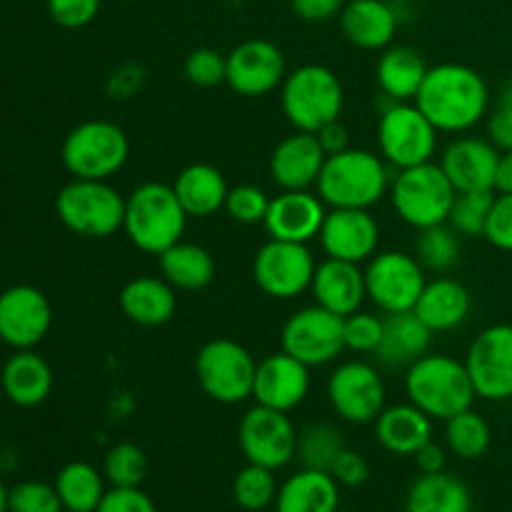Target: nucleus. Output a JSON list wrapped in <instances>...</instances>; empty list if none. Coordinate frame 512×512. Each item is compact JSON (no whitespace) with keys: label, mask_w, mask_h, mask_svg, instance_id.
Listing matches in <instances>:
<instances>
[{"label":"nucleus","mask_w":512,"mask_h":512,"mask_svg":"<svg viewBox=\"0 0 512 512\" xmlns=\"http://www.w3.org/2000/svg\"><path fill=\"white\" fill-rule=\"evenodd\" d=\"M438 133L463 135L490 113V88L483 75L463 63L430 65L413 100Z\"/></svg>","instance_id":"1"},{"label":"nucleus","mask_w":512,"mask_h":512,"mask_svg":"<svg viewBox=\"0 0 512 512\" xmlns=\"http://www.w3.org/2000/svg\"><path fill=\"white\" fill-rule=\"evenodd\" d=\"M393 185V168L383 155L363 148H348L325 158L315 193L328 208L370 210Z\"/></svg>","instance_id":"2"},{"label":"nucleus","mask_w":512,"mask_h":512,"mask_svg":"<svg viewBox=\"0 0 512 512\" xmlns=\"http://www.w3.org/2000/svg\"><path fill=\"white\" fill-rule=\"evenodd\" d=\"M405 395L415 408L443 423L478 400L465 360L445 353H425L405 368Z\"/></svg>","instance_id":"3"},{"label":"nucleus","mask_w":512,"mask_h":512,"mask_svg":"<svg viewBox=\"0 0 512 512\" xmlns=\"http://www.w3.org/2000/svg\"><path fill=\"white\" fill-rule=\"evenodd\" d=\"M185 225L188 213L180 205L173 185L150 180L125 198L123 233L140 253L158 258L170 245L183 240Z\"/></svg>","instance_id":"4"},{"label":"nucleus","mask_w":512,"mask_h":512,"mask_svg":"<svg viewBox=\"0 0 512 512\" xmlns=\"http://www.w3.org/2000/svg\"><path fill=\"white\" fill-rule=\"evenodd\" d=\"M280 108L295 130L318 133L343 115L345 88L328 65H300L280 85Z\"/></svg>","instance_id":"5"},{"label":"nucleus","mask_w":512,"mask_h":512,"mask_svg":"<svg viewBox=\"0 0 512 512\" xmlns=\"http://www.w3.org/2000/svg\"><path fill=\"white\" fill-rule=\"evenodd\" d=\"M55 215L70 233L105 240L123 230L125 198L110 185V180L73 178L55 198Z\"/></svg>","instance_id":"6"},{"label":"nucleus","mask_w":512,"mask_h":512,"mask_svg":"<svg viewBox=\"0 0 512 512\" xmlns=\"http://www.w3.org/2000/svg\"><path fill=\"white\" fill-rule=\"evenodd\" d=\"M390 203L405 225L415 230L448 223L458 190L440 163H423L398 170L390 185Z\"/></svg>","instance_id":"7"},{"label":"nucleus","mask_w":512,"mask_h":512,"mask_svg":"<svg viewBox=\"0 0 512 512\" xmlns=\"http://www.w3.org/2000/svg\"><path fill=\"white\" fill-rule=\"evenodd\" d=\"M60 158L73 178L110 180L130 158L128 133L113 120H85L65 135Z\"/></svg>","instance_id":"8"},{"label":"nucleus","mask_w":512,"mask_h":512,"mask_svg":"<svg viewBox=\"0 0 512 512\" xmlns=\"http://www.w3.org/2000/svg\"><path fill=\"white\" fill-rule=\"evenodd\" d=\"M255 373L258 360L238 340H208L195 355V378L200 390L220 405H240L253 398Z\"/></svg>","instance_id":"9"},{"label":"nucleus","mask_w":512,"mask_h":512,"mask_svg":"<svg viewBox=\"0 0 512 512\" xmlns=\"http://www.w3.org/2000/svg\"><path fill=\"white\" fill-rule=\"evenodd\" d=\"M438 135L415 103H388L378 118V150L393 170L430 163L438 153Z\"/></svg>","instance_id":"10"},{"label":"nucleus","mask_w":512,"mask_h":512,"mask_svg":"<svg viewBox=\"0 0 512 512\" xmlns=\"http://www.w3.org/2000/svg\"><path fill=\"white\" fill-rule=\"evenodd\" d=\"M425 283H428L425 268L413 253H405V250L375 253L365 265L368 300L385 315L413 310Z\"/></svg>","instance_id":"11"},{"label":"nucleus","mask_w":512,"mask_h":512,"mask_svg":"<svg viewBox=\"0 0 512 512\" xmlns=\"http://www.w3.org/2000/svg\"><path fill=\"white\" fill-rule=\"evenodd\" d=\"M328 403L340 420L368 425L378 420L388 405V385L378 368L365 360H345L328 378Z\"/></svg>","instance_id":"12"},{"label":"nucleus","mask_w":512,"mask_h":512,"mask_svg":"<svg viewBox=\"0 0 512 512\" xmlns=\"http://www.w3.org/2000/svg\"><path fill=\"white\" fill-rule=\"evenodd\" d=\"M280 348L308 368L333 363L345 350L343 318L318 303L295 310L280 330Z\"/></svg>","instance_id":"13"},{"label":"nucleus","mask_w":512,"mask_h":512,"mask_svg":"<svg viewBox=\"0 0 512 512\" xmlns=\"http://www.w3.org/2000/svg\"><path fill=\"white\" fill-rule=\"evenodd\" d=\"M238 445L245 460L270 470H283L298 455V430L290 413L255 403L238 423Z\"/></svg>","instance_id":"14"},{"label":"nucleus","mask_w":512,"mask_h":512,"mask_svg":"<svg viewBox=\"0 0 512 512\" xmlns=\"http://www.w3.org/2000/svg\"><path fill=\"white\" fill-rule=\"evenodd\" d=\"M318 263L310 253L308 243H290V240L270 238L255 253L253 278L255 285L268 298L293 300L310 290Z\"/></svg>","instance_id":"15"},{"label":"nucleus","mask_w":512,"mask_h":512,"mask_svg":"<svg viewBox=\"0 0 512 512\" xmlns=\"http://www.w3.org/2000/svg\"><path fill=\"white\" fill-rule=\"evenodd\" d=\"M465 368L480 400H512V325L495 323L480 330L465 353Z\"/></svg>","instance_id":"16"},{"label":"nucleus","mask_w":512,"mask_h":512,"mask_svg":"<svg viewBox=\"0 0 512 512\" xmlns=\"http://www.w3.org/2000/svg\"><path fill=\"white\" fill-rule=\"evenodd\" d=\"M225 85L240 98H263L280 90L288 68L285 55L273 40L250 38L235 45L228 55Z\"/></svg>","instance_id":"17"},{"label":"nucleus","mask_w":512,"mask_h":512,"mask_svg":"<svg viewBox=\"0 0 512 512\" xmlns=\"http://www.w3.org/2000/svg\"><path fill=\"white\" fill-rule=\"evenodd\" d=\"M53 325V308L35 285H13L0 293V340L13 350H33Z\"/></svg>","instance_id":"18"},{"label":"nucleus","mask_w":512,"mask_h":512,"mask_svg":"<svg viewBox=\"0 0 512 512\" xmlns=\"http://www.w3.org/2000/svg\"><path fill=\"white\" fill-rule=\"evenodd\" d=\"M325 258L368 263L380 245V225L370 210L328 208L323 228L318 233Z\"/></svg>","instance_id":"19"},{"label":"nucleus","mask_w":512,"mask_h":512,"mask_svg":"<svg viewBox=\"0 0 512 512\" xmlns=\"http://www.w3.org/2000/svg\"><path fill=\"white\" fill-rule=\"evenodd\" d=\"M498 160L500 150L488 138L463 133L445 145L438 163L458 193H473V190H495Z\"/></svg>","instance_id":"20"},{"label":"nucleus","mask_w":512,"mask_h":512,"mask_svg":"<svg viewBox=\"0 0 512 512\" xmlns=\"http://www.w3.org/2000/svg\"><path fill=\"white\" fill-rule=\"evenodd\" d=\"M310 393V368L285 350L268 355L258 363L253 400L265 408L293 413Z\"/></svg>","instance_id":"21"},{"label":"nucleus","mask_w":512,"mask_h":512,"mask_svg":"<svg viewBox=\"0 0 512 512\" xmlns=\"http://www.w3.org/2000/svg\"><path fill=\"white\" fill-rule=\"evenodd\" d=\"M325 215L328 205L313 190H280V195L270 198L263 225L273 240L310 243L318 238Z\"/></svg>","instance_id":"22"},{"label":"nucleus","mask_w":512,"mask_h":512,"mask_svg":"<svg viewBox=\"0 0 512 512\" xmlns=\"http://www.w3.org/2000/svg\"><path fill=\"white\" fill-rule=\"evenodd\" d=\"M325 158L318 135L293 130L270 155V178L280 190H310L318 183Z\"/></svg>","instance_id":"23"},{"label":"nucleus","mask_w":512,"mask_h":512,"mask_svg":"<svg viewBox=\"0 0 512 512\" xmlns=\"http://www.w3.org/2000/svg\"><path fill=\"white\" fill-rule=\"evenodd\" d=\"M310 293H313L315 303L323 305L325 310L340 315V318H348V315L363 310V303L368 300L365 270L358 263L325 258L315 268Z\"/></svg>","instance_id":"24"},{"label":"nucleus","mask_w":512,"mask_h":512,"mask_svg":"<svg viewBox=\"0 0 512 512\" xmlns=\"http://www.w3.org/2000/svg\"><path fill=\"white\" fill-rule=\"evenodd\" d=\"M120 310L138 328H163L175 318L178 290L163 275H138L120 290Z\"/></svg>","instance_id":"25"},{"label":"nucleus","mask_w":512,"mask_h":512,"mask_svg":"<svg viewBox=\"0 0 512 512\" xmlns=\"http://www.w3.org/2000/svg\"><path fill=\"white\" fill-rule=\"evenodd\" d=\"M338 18L345 40L360 50L390 48L400 25L388 0H348Z\"/></svg>","instance_id":"26"},{"label":"nucleus","mask_w":512,"mask_h":512,"mask_svg":"<svg viewBox=\"0 0 512 512\" xmlns=\"http://www.w3.org/2000/svg\"><path fill=\"white\" fill-rule=\"evenodd\" d=\"M375 438L380 448L400 458H413L423 445L433 440V418L413 403L385 405L375 420Z\"/></svg>","instance_id":"27"},{"label":"nucleus","mask_w":512,"mask_h":512,"mask_svg":"<svg viewBox=\"0 0 512 512\" xmlns=\"http://www.w3.org/2000/svg\"><path fill=\"white\" fill-rule=\"evenodd\" d=\"M470 308L473 300L468 288L450 275H438L425 283L413 310L433 333H450L468 320Z\"/></svg>","instance_id":"28"},{"label":"nucleus","mask_w":512,"mask_h":512,"mask_svg":"<svg viewBox=\"0 0 512 512\" xmlns=\"http://www.w3.org/2000/svg\"><path fill=\"white\" fill-rule=\"evenodd\" d=\"M0 388L18 408H35L53 390V370L35 350H15L0 370Z\"/></svg>","instance_id":"29"},{"label":"nucleus","mask_w":512,"mask_h":512,"mask_svg":"<svg viewBox=\"0 0 512 512\" xmlns=\"http://www.w3.org/2000/svg\"><path fill=\"white\" fill-rule=\"evenodd\" d=\"M433 335V330L415 315V310L385 315L383 340L375 350V358L388 368H410L415 360L430 353Z\"/></svg>","instance_id":"30"},{"label":"nucleus","mask_w":512,"mask_h":512,"mask_svg":"<svg viewBox=\"0 0 512 512\" xmlns=\"http://www.w3.org/2000/svg\"><path fill=\"white\" fill-rule=\"evenodd\" d=\"M430 65L410 45H390L380 50L375 80L388 103H413Z\"/></svg>","instance_id":"31"},{"label":"nucleus","mask_w":512,"mask_h":512,"mask_svg":"<svg viewBox=\"0 0 512 512\" xmlns=\"http://www.w3.org/2000/svg\"><path fill=\"white\" fill-rule=\"evenodd\" d=\"M173 190L188 218H210L225 210L230 185L215 165L190 163L175 175Z\"/></svg>","instance_id":"32"},{"label":"nucleus","mask_w":512,"mask_h":512,"mask_svg":"<svg viewBox=\"0 0 512 512\" xmlns=\"http://www.w3.org/2000/svg\"><path fill=\"white\" fill-rule=\"evenodd\" d=\"M275 512H338L340 483L325 470L300 468L280 483Z\"/></svg>","instance_id":"33"},{"label":"nucleus","mask_w":512,"mask_h":512,"mask_svg":"<svg viewBox=\"0 0 512 512\" xmlns=\"http://www.w3.org/2000/svg\"><path fill=\"white\" fill-rule=\"evenodd\" d=\"M405 512H473L470 488L448 470L413 480L405 498Z\"/></svg>","instance_id":"34"},{"label":"nucleus","mask_w":512,"mask_h":512,"mask_svg":"<svg viewBox=\"0 0 512 512\" xmlns=\"http://www.w3.org/2000/svg\"><path fill=\"white\" fill-rule=\"evenodd\" d=\"M160 275L183 293H198L205 290L215 280V258L208 248L198 243H180L170 245L165 253L158 255Z\"/></svg>","instance_id":"35"},{"label":"nucleus","mask_w":512,"mask_h":512,"mask_svg":"<svg viewBox=\"0 0 512 512\" xmlns=\"http://www.w3.org/2000/svg\"><path fill=\"white\" fill-rule=\"evenodd\" d=\"M105 483L108 480H105L103 470L85 463V460H75V463L60 468L53 485L58 490L65 512H95L108 493Z\"/></svg>","instance_id":"36"},{"label":"nucleus","mask_w":512,"mask_h":512,"mask_svg":"<svg viewBox=\"0 0 512 512\" xmlns=\"http://www.w3.org/2000/svg\"><path fill=\"white\" fill-rule=\"evenodd\" d=\"M493 443V428L478 410L468 408L445 420V445L460 460L483 458Z\"/></svg>","instance_id":"37"},{"label":"nucleus","mask_w":512,"mask_h":512,"mask_svg":"<svg viewBox=\"0 0 512 512\" xmlns=\"http://www.w3.org/2000/svg\"><path fill=\"white\" fill-rule=\"evenodd\" d=\"M413 255L423 265L425 273H450L460 260V235L448 223L430 225V228L418 230Z\"/></svg>","instance_id":"38"},{"label":"nucleus","mask_w":512,"mask_h":512,"mask_svg":"<svg viewBox=\"0 0 512 512\" xmlns=\"http://www.w3.org/2000/svg\"><path fill=\"white\" fill-rule=\"evenodd\" d=\"M280 483L275 478V470L263 468V465L248 463L238 475L233 478V493L235 505L245 512H263L273 508L275 498H278Z\"/></svg>","instance_id":"39"},{"label":"nucleus","mask_w":512,"mask_h":512,"mask_svg":"<svg viewBox=\"0 0 512 512\" xmlns=\"http://www.w3.org/2000/svg\"><path fill=\"white\" fill-rule=\"evenodd\" d=\"M348 448L335 425L330 423H313L298 435V455L295 458L303 463V468L325 470L330 473L338 460V455Z\"/></svg>","instance_id":"40"},{"label":"nucleus","mask_w":512,"mask_h":512,"mask_svg":"<svg viewBox=\"0 0 512 512\" xmlns=\"http://www.w3.org/2000/svg\"><path fill=\"white\" fill-rule=\"evenodd\" d=\"M495 203V190H473L455 195L448 225L460 238H485L490 210Z\"/></svg>","instance_id":"41"},{"label":"nucleus","mask_w":512,"mask_h":512,"mask_svg":"<svg viewBox=\"0 0 512 512\" xmlns=\"http://www.w3.org/2000/svg\"><path fill=\"white\" fill-rule=\"evenodd\" d=\"M103 475L110 488H140L148 475V458L135 443H115L105 453Z\"/></svg>","instance_id":"42"},{"label":"nucleus","mask_w":512,"mask_h":512,"mask_svg":"<svg viewBox=\"0 0 512 512\" xmlns=\"http://www.w3.org/2000/svg\"><path fill=\"white\" fill-rule=\"evenodd\" d=\"M383 328L385 318L375 313L358 310V313L348 315V318H343L345 350H353V353L360 355H375L380 340H383Z\"/></svg>","instance_id":"43"},{"label":"nucleus","mask_w":512,"mask_h":512,"mask_svg":"<svg viewBox=\"0 0 512 512\" xmlns=\"http://www.w3.org/2000/svg\"><path fill=\"white\" fill-rule=\"evenodd\" d=\"M8 512H65L55 485L23 480L8 490Z\"/></svg>","instance_id":"44"},{"label":"nucleus","mask_w":512,"mask_h":512,"mask_svg":"<svg viewBox=\"0 0 512 512\" xmlns=\"http://www.w3.org/2000/svg\"><path fill=\"white\" fill-rule=\"evenodd\" d=\"M270 198L263 188L258 185H235L228 190V200H225V213L240 225H258L263 223L268 215Z\"/></svg>","instance_id":"45"},{"label":"nucleus","mask_w":512,"mask_h":512,"mask_svg":"<svg viewBox=\"0 0 512 512\" xmlns=\"http://www.w3.org/2000/svg\"><path fill=\"white\" fill-rule=\"evenodd\" d=\"M183 73L188 78V83L195 85V88H215V85L225 83L228 58L213 48H195L185 58Z\"/></svg>","instance_id":"46"},{"label":"nucleus","mask_w":512,"mask_h":512,"mask_svg":"<svg viewBox=\"0 0 512 512\" xmlns=\"http://www.w3.org/2000/svg\"><path fill=\"white\" fill-rule=\"evenodd\" d=\"M100 13V0H48V15L65 30H80Z\"/></svg>","instance_id":"47"},{"label":"nucleus","mask_w":512,"mask_h":512,"mask_svg":"<svg viewBox=\"0 0 512 512\" xmlns=\"http://www.w3.org/2000/svg\"><path fill=\"white\" fill-rule=\"evenodd\" d=\"M485 240L503 253H512V193H495Z\"/></svg>","instance_id":"48"},{"label":"nucleus","mask_w":512,"mask_h":512,"mask_svg":"<svg viewBox=\"0 0 512 512\" xmlns=\"http://www.w3.org/2000/svg\"><path fill=\"white\" fill-rule=\"evenodd\" d=\"M95 512H158V508L145 490L110 488Z\"/></svg>","instance_id":"49"},{"label":"nucleus","mask_w":512,"mask_h":512,"mask_svg":"<svg viewBox=\"0 0 512 512\" xmlns=\"http://www.w3.org/2000/svg\"><path fill=\"white\" fill-rule=\"evenodd\" d=\"M330 475L338 480L340 488H360V485L370 478V465L363 455L345 448L343 453L338 455V460H335Z\"/></svg>","instance_id":"50"},{"label":"nucleus","mask_w":512,"mask_h":512,"mask_svg":"<svg viewBox=\"0 0 512 512\" xmlns=\"http://www.w3.org/2000/svg\"><path fill=\"white\" fill-rule=\"evenodd\" d=\"M485 138L500 150V153H508L512 150V108L510 105L498 103L485 118Z\"/></svg>","instance_id":"51"},{"label":"nucleus","mask_w":512,"mask_h":512,"mask_svg":"<svg viewBox=\"0 0 512 512\" xmlns=\"http://www.w3.org/2000/svg\"><path fill=\"white\" fill-rule=\"evenodd\" d=\"M290 8L305 23H325L340 15L345 0H290Z\"/></svg>","instance_id":"52"},{"label":"nucleus","mask_w":512,"mask_h":512,"mask_svg":"<svg viewBox=\"0 0 512 512\" xmlns=\"http://www.w3.org/2000/svg\"><path fill=\"white\" fill-rule=\"evenodd\" d=\"M318 140L320 145H323L325 155H335V153H343V150L350 148V130L345 128L343 120H333V123L323 125V128L318 130Z\"/></svg>","instance_id":"53"},{"label":"nucleus","mask_w":512,"mask_h":512,"mask_svg":"<svg viewBox=\"0 0 512 512\" xmlns=\"http://www.w3.org/2000/svg\"><path fill=\"white\" fill-rule=\"evenodd\" d=\"M413 460L415 465H418L420 473L428 475V473H440V470H445V460H448V455H445V448H440L438 443L430 440L428 445H423V448L413 455Z\"/></svg>","instance_id":"54"},{"label":"nucleus","mask_w":512,"mask_h":512,"mask_svg":"<svg viewBox=\"0 0 512 512\" xmlns=\"http://www.w3.org/2000/svg\"><path fill=\"white\" fill-rule=\"evenodd\" d=\"M495 193H512V150L500 153L498 175H495Z\"/></svg>","instance_id":"55"},{"label":"nucleus","mask_w":512,"mask_h":512,"mask_svg":"<svg viewBox=\"0 0 512 512\" xmlns=\"http://www.w3.org/2000/svg\"><path fill=\"white\" fill-rule=\"evenodd\" d=\"M498 103H503V105H510L512 108V80L508 85H505L503 90H500V98H498Z\"/></svg>","instance_id":"56"},{"label":"nucleus","mask_w":512,"mask_h":512,"mask_svg":"<svg viewBox=\"0 0 512 512\" xmlns=\"http://www.w3.org/2000/svg\"><path fill=\"white\" fill-rule=\"evenodd\" d=\"M0 512H8V490L0 483Z\"/></svg>","instance_id":"57"}]
</instances>
